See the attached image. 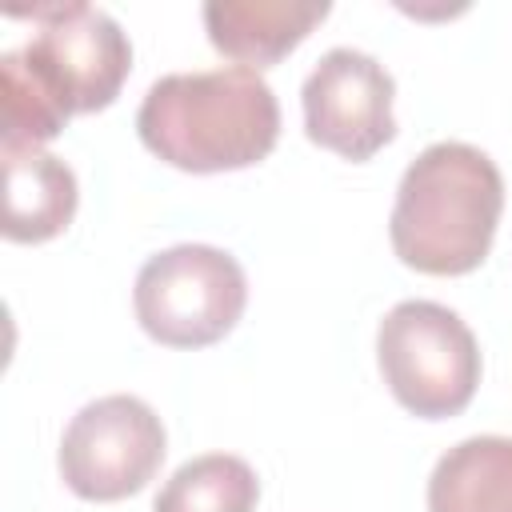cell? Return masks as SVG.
Segmentation results:
<instances>
[{"label": "cell", "mask_w": 512, "mask_h": 512, "mask_svg": "<svg viewBox=\"0 0 512 512\" xmlns=\"http://www.w3.org/2000/svg\"><path fill=\"white\" fill-rule=\"evenodd\" d=\"M248 304L240 260L212 244H176L144 260L132 288L140 328L164 348H208L236 328Z\"/></svg>", "instance_id": "277c9868"}, {"label": "cell", "mask_w": 512, "mask_h": 512, "mask_svg": "<svg viewBox=\"0 0 512 512\" xmlns=\"http://www.w3.org/2000/svg\"><path fill=\"white\" fill-rule=\"evenodd\" d=\"M168 436L140 396H100L84 404L60 436V476L80 500L112 504L136 496L164 464Z\"/></svg>", "instance_id": "5b68a950"}, {"label": "cell", "mask_w": 512, "mask_h": 512, "mask_svg": "<svg viewBox=\"0 0 512 512\" xmlns=\"http://www.w3.org/2000/svg\"><path fill=\"white\" fill-rule=\"evenodd\" d=\"M392 96L396 80L376 56L328 48L300 88L304 132L312 144L364 164L396 136Z\"/></svg>", "instance_id": "52a82bcc"}, {"label": "cell", "mask_w": 512, "mask_h": 512, "mask_svg": "<svg viewBox=\"0 0 512 512\" xmlns=\"http://www.w3.org/2000/svg\"><path fill=\"white\" fill-rule=\"evenodd\" d=\"M4 156V236L44 244L76 216V172L44 148H0Z\"/></svg>", "instance_id": "9c48e42d"}, {"label": "cell", "mask_w": 512, "mask_h": 512, "mask_svg": "<svg viewBox=\"0 0 512 512\" xmlns=\"http://www.w3.org/2000/svg\"><path fill=\"white\" fill-rule=\"evenodd\" d=\"M504 212V180L488 152L464 140L428 144L400 176L388 236L392 252L428 276H464L484 264Z\"/></svg>", "instance_id": "7a4b0ae2"}, {"label": "cell", "mask_w": 512, "mask_h": 512, "mask_svg": "<svg viewBox=\"0 0 512 512\" xmlns=\"http://www.w3.org/2000/svg\"><path fill=\"white\" fill-rule=\"evenodd\" d=\"M260 480L248 460L208 452L180 464L156 492L152 512H256Z\"/></svg>", "instance_id": "8fae6325"}, {"label": "cell", "mask_w": 512, "mask_h": 512, "mask_svg": "<svg viewBox=\"0 0 512 512\" xmlns=\"http://www.w3.org/2000/svg\"><path fill=\"white\" fill-rule=\"evenodd\" d=\"M324 16H328L324 0H208L204 4V28L212 48L252 72L284 60Z\"/></svg>", "instance_id": "ba28073f"}, {"label": "cell", "mask_w": 512, "mask_h": 512, "mask_svg": "<svg viewBox=\"0 0 512 512\" xmlns=\"http://www.w3.org/2000/svg\"><path fill=\"white\" fill-rule=\"evenodd\" d=\"M140 144L180 172H236L280 140V104L252 68L160 76L136 112Z\"/></svg>", "instance_id": "6da1fadb"}, {"label": "cell", "mask_w": 512, "mask_h": 512, "mask_svg": "<svg viewBox=\"0 0 512 512\" xmlns=\"http://www.w3.org/2000/svg\"><path fill=\"white\" fill-rule=\"evenodd\" d=\"M376 364L396 396L420 420L464 412L480 384V348L472 328L436 300H400L376 328Z\"/></svg>", "instance_id": "3957f363"}, {"label": "cell", "mask_w": 512, "mask_h": 512, "mask_svg": "<svg viewBox=\"0 0 512 512\" xmlns=\"http://www.w3.org/2000/svg\"><path fill=\"white\" fill-rule=\"evenodd\" d=\"M16 16L36 24L24 52L52 80L72 116L100 112L120 96L132 72V44L108 12L92 4H44Z\"/></svg>", "instance_id": "8992f818"}, {"label": "cell", "mask_w": 512, "mask_h": 512, "mask_svg": "<svg viewBox=\"0 0 512 512\" xmlns=\"http://www.w3.org/2000/svg\"><path fill=\"white\" fill-rule=\"evenodd\" d=\"M428 512H512V436H468L428 476Z\"/></svg>", "instance_id": "30bf717a"}, {"label": "cell", "mask_w": 512, "mask_h": 512, "mask_svg": "<svg viewBox=\"0 0 512 512\" xmlns=\"http://www.w3.org/2000/svg\"><path fill=\"white\" fill-rule=\"evenodd\" d=\"M0 84H4V140H0V148H44L72 120V108L64 104V96L28 60L24 48L0 56Z\"/></svg>", "instance_id": "7c38bea8"}]
</instances>
